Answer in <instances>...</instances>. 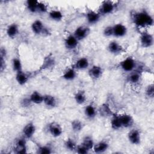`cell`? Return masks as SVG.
I'll use <instances>...</instances> for the list:
<instances>
[{
	"label": "cell",
	"instance_id": "cell-1",
	"mask_svg": "<svg viewBox=\"0 0 154 154\" xmlns=\"http://www.w3.org/2000/svg\"><path fill=\"white\" fill-rule=\"evenodd\" d=\"M132 20L134 25L138 28H144L153 25L152 16L145 10L134 12L132 14Z\"/></svg>",
	"mask_w": 154,
	"mask_h": 154
},
{
	"label": "cell",
	"instance_id": "cell-2",
	"mask_svg": "<svg viewBox=\"0 0 154 154\" xmlns=\"http://www.w3.org/2000/svg\"><path fill=\"white\" fill-rule=\"evenodd\" d=\"M119 67L125 72L130 73L136 70L137 67L135 60L132 57H128L119 63Z\"/></svg>",
	"mask_w": 154,
	"mask_h": 154
},
{
	"label": "cell",
	"instance_id": "cell-3",
	"mask_svg": "<svg viewBox=\"0 0 154 154\" xmlns=\"http://www.w3.org/2000/svg\"><path fill=\"white\" fill-rule=\"evenodd\" d=\"M116 8V4L111 1H102L99 7L98 12L101 16L112 14Z\"/></svg>",
	"mask_w": 154,
	"mask_h": 154
},
{
	"label": "cell",
	"instance_id": "cell-4",
	"mask_svg": "<svg viewBox=\"0 0 154 154\" xmlns=\"http://www.w3.org/2000/svg\"><path fill=\"white\" fill-rule=\"evenodd\" d=\"M31 29L35 35H48L49 34V29L45 26L43 22L38 19L34 20L31 23Z\"/></svg>",
	"mask_w": 154,
	"mask_h": 154
},
{
	"label": "cell",
	"instance_id": "cell-5",
	"mask_svg": "<svg viewBox=\"0 0 154 154\" xmlns=\"http://www.w3.org/2000/svg\"><path fill=\"white\" fill-rule=\"evenodd\" d=\"M154 42L153 36L147 31L143 32L140 36V43L144 48H149L153 46Z\"/></svg>",
	"mask_w": 154,
	"mask_h": 154
},
{
	"label": "cell",
	"instance_id": "cell-6",
	"mask_svg": "<svg viewBox=\"0 0 154 154\" xmlns=\"http://www.w3.org/2000/svg\"><path fill=\"white\" fill-rule=\"evenodd\" d=\"M26 138L24 137L19 138L15 142L13 148L14 152L17 154H24L27 153Z\"/></svg>",
	"mask_w": 154,
	"mask_h": 154
},
{
	"label": "cell",
	"instance_id": "cell-7",
	"mask_svg": "<svg viewBox=\"0 0 154 154\" xmlns=\"http://www.w3.org/2000/svg\"><path fill=\"white\" fill-rule=\"evenodd\" d=\"M108 52L113 55H119L122 54L125 49L123 46L116 40H112L109 42L107 46Z\"/></svg>",
	"mask_w": 154,
	"mask_h": 154
},
{
	"label": "cell",
	"instance_id": "cell-8",
	"mask_svg": "<svg viewBox=\"0 0 154 154\" xmlns=\"http://www.w3.org/2000/svg\"><path fill=\"white\" fill-rule=\"evenodd\" d=\"M48 131L53 137L57 138L63 134V128L61 126L56 122L50 123L48 126Z\"/></svg>",
	"mask_w": 154,
	"mask_h": 154
},
{
	"label": "cell",
	"instance_id": "cell-9",
	"mask_svg": "<svg viewBox=\"0 0 154 154\" xmlns=\"http://www.w3.org/2000/svg\"><path fill=\"white\" fill-rule=\"evenodd\" d=\"M101 16L98 11H96L92 10H88L85 13V19L90 25H94L98 23L100 20Z\"/></svg>",
	"mask_w": 154,
	"mask_h": 154
},
{
	"label": "cell",
	"instance_id": "cell-10",
	"mask_svg": "<svg viewBox=\"0 0 154 154\" xmlns=\"http://www.w3.org/2000/svg\"><path fill=\"white\" fill-rule=\"evenodd\" d=\"M128 139L130 143L134 145H139L141 143V137L140 131L137 129H131L128 134Z\"/></svg>",
	"mask_w": 154,
	"mask_h": 154
},
{
	"label": "cell",
	"instance_id": "cell-11",
	"mask_svg": "<svg viewBox=\"0 0 154 154\" xmlns=\"http://www.w3.org/2000/svg\"><path fill=\"white\" fill-rule=\"evenodd\" d=\"M89 34L90 28L88 26H79L75 29L73 34L79 41H81L87 38Z\"/></svg>",
	"mask_w": 154,
	"mask_h": 154
},
{
	"label": "cell",
	"instance_id": "cell-12",
	"mask_svg": "<svg viewBox=\"0 0 154 154\" xmlns=\"http://www.w3.org/2000/svg\"><path fill=\"white\" fill-rule=\"evenodd\" d=\"M103 70L101 66L99 65H93L88 68V74L89 76L94 80H97L100 78L103 75Z\"/></svg>",
	"mask_w": 154,
	"mask_h": 154
},
{
	"label": "cell",
	"instance_id": "cell-13",
	"mask_svg": "<svg viewBox=\"0 0 154 154\" xmlns=\"http://www.w3.org/2000/svg\"><path fill=\"white\" fill-rule=\"evenodd\" d=\"M36 128L34 123L32 122L27 123L22 129V134L23 137L26 139H30L32 138L35 134Z\"/></svg>",
	"mask_w": 154,
	"mask_h": 154
},
{
	"label": "cell",
	"instance_id": "cell-14",
	"mask_svg": "<svg viewBox=\"0 0 154 154\" xmlns=\"http://www.w3.org/2000/svg\"><path fill=\"white\" fill-rule=\"evenodd\" d=\"M113 36L120 38L125 36L128 32L127 27L123 23H116L112 25Z\"/></svg>",
	"mask_w": 154,
	"mask_h": 154
},
{
	"label": "cell",
	"instance_id": "cell-15",
	"mask_svg": "<svg viewBox=\"0 0 154 154\" xmlns=\"http://www.w3.org/2000/svg\"><path fill=\"white\" fill-rule=\"evenodd\" d=\"M97 113H99L101 117L105 118L111 117L114 114L110 105L107 102L103 103L100 105L97 109Z\"/></svg>",
	"mask_w": 154,
	"mask_h": 154
},
{
	"label": "cell",
	"instance_id": "cell-16",
	"mask_svg": "<svg viewBox=\"0 0 154 154\" xmlns=\"http://www.w3.org/2000/svg\"><path fill=\"white\" fill-rule=\"evenodd\" d=\"M79 40L74 36L73 34L69 35L64 40V45L66 49L69 50L75 49L79 43Z\"/></svg>",
	"mask_w": 154,
	"mask_h": 154
},
{
	"label": "cell",
	"instance_id": "cell-17",
	"mask_svg": "<svg viewBox=\"0 0 154 154\" xmlns=\"http://www.w3.org/2000/svg\"><path fill=\"white\" fill-rule=\"evenodd\" d=\"M90 67V62L87 58L81 57L78 59L74 63L73 67L78 70H84L88 69Z\"/></svg>",
	"mask_w": 154,
	"mask_h": 154
},
{
	"label": "cell",
	"instance_id": "cell-18",
	"mask_svg": "<svg viewBox=\"0 0 154 154\" xmlns=\"http://www.w3.org/2000/svg\"><path fill=\"white\" fill-rule=\"evenodd\" d=\"M120 120L122 128H130L134 124V120L132 116L128 114H123L119 115Z\"/></svg>",
	"mask_w": 154,
	"mask_h": 154
},
{
	"label": "cell",
	"instance_id": "cell-19",
	"mask_svg": "<svg viewBox=\"0 0 154 154\" xmlns=\"http://www.w3.org/2000/svg\"><path fill=\"white\" fill-rule=\"evenodd\" d=\"M43 103L48 108H54L57 105V100L53 95L46 94H44Z\"/></svg>",
	"mask_w": 154,
	"mask_h": 154
},
{
	"label": "cell",
	"instance_id": "cell-20",
	"mask_svg": "<svg viewBox=\"0 0 154 154\" xmlns=\"http://www.w3.org/2000/svg\"><path fill=\"white\" fill-rule=\"evenodd\" d=\"M109 148V143L106 141H100L94 143L93 150L96 153H102L106 152Z\"/></svg>",
	"mask_w": 154,
	"mask_h": 154
},
{
	"label": "cell",
	"instance_id": "cell-21",
	"mask_svg": "<svg viewBox=\"0 0 154 154\" xmlns=\"http://www.w3.org/2000/svg\"><path fill=\"white\" fill-rule=\"evenodd\" d=\"M19 32V26L16 23L10 24L6 28V34L9 38H14L16 37Z\"/></svg>",
	"mask_w": 154,
	"mask_h": 154
},
{
	"label": "cell",
	"instance_id": "cell-22",
	"mask_svg": "<svg viewBox=\"0 0 154 154\" xmlns=\"http://www.w3.org/2000/svg\"><path fill=\"white\" fill-rule=\"evenodd\" d=\"M43 97L44 94H42L38 91H33L29 96V98L31 103L35 105H40L43 103Z\"/></svg>",
	"mask_w": 154,
	"mask_h": 154
},
{
	"label": "cell",
	"instance_id": "cell-23",
	"mask_svg": "<svg viewBox=\"0 0 154 154\" xmlns=\"http://www.w3.org/2000/svg\"><path fill=\"white\" fill-rule=\"evenodd\" d=\"M141 72L139 70H135L132 72L129 73L127 76V81L130 84H138L141 79Z\"/></svg>",
	"mask_w": 154,
	"mask_h": 154
},
{
	"label": "cell",
	"instance_id": "cell-24",
	"mask_svg": "<svg viewBox=\"0 0 154 154\" xmlns=\"http://www.w3.org/2000/svg\"><path fill=\"white\" fill-rule=\"evenodd\" d=\"M84 114L88 119H93L97 114V110L93 104H88L84 108Z\"/></svg>",
	"mask_w": 154,
	"mask_h": 154
},
{
	"label": "cell",
	"instance_id": "cell-25",
	"mask_svg": "<svg viewBox=\"0 0 154 154\" xmlns=\"http://www.w3.org/2000/svg\"><path fill=\"white\" fill-rule=\"evenodd\" d=\"M29 78V75L23 70L16 73L15 79L17 84L20 85H23L26 84L28 82Z\"/></svg>",
	"mask_w": 154,
	"mask_h": 154
},
{
	"label": "cell",
	"instance_id": "cell-26",
	"mask_svg": "<svg viewBox=\"0 0 154 154\" xmlns=\"http://www.w3.org/2000/svg\"><path fill=\"white\" fill-rule=\"evenodd\" d=\"M76 77V70L73 67L66 69L62 75V78L66 81H73Z\"/></svg>",
	"mask_w": 154,
	"mask_h": 154
},
{
	"label": "cell",
	"instance_id": "cell-27",
	"mask_svg": "<svg viewBox=\"0 0 154 154\" xmlns=\"http://www.w3.org/2000/svg\"><path fill=\"white\" fill-rule=\"evenodd\" d=\"M110 125H111V128L115 131H117L122 128L119 115L115 113L113 114V115L111 117Z\"/></svg>",
	"mask_w": 154,
	"mask_h": 154
},
{
	"label": "cell",
	"instance_id": "cell-28",
	"mask_svg": "<svg viewBox=\"0 0 154 154\" xmlns=\"http://www.w3.org/2000/svg\"><path fill=\"white\" fill-rule=\"evenodd\" d=\"M55 60L52 56L51 55H48L45 58L42 66H40V70H45L48 69H50L54 66L55 64Z\"/></svg>",
	"mask_w": 154,
	"mask_h": 154
},
{
	"label": "cell",
	"instance_id": "cell-29",
	"mask_svg": "<svg viewBox=\"0 0 154 154\" xmlns=\"http://www.w3.org/2000/svg\"><path fill=\"white\" fill-rule=\"evenodd\" d=\"M74 100L78 105H83L87 101V96L85 92L82 90H79L76 92L74 94Z\"/></svg>",
	"mask_w": 154,
	"mask_h": 154
},
{
	"label": "cell",
	"instance_id": "cell-30",
	"mask_svg": "<svg viewBox=\"0 0 154 154\" xmlns=\"http://www.w3.org/2000/svg\"><path fill=\"white\" fill-rule=\"evenodd\" d=\"M48 16L52 20L59 22L63 19V14L59 10H52L48 13Z\"/></svg>",
	"mask_w": 154,
	"mask_h": 154
},
{
	"label": "cell",
	"instance_id": "cell-31",
	"mask_svg": "<svg viewBox=\"0 0 154 154\" xmlns=\"http://www.w3.org/2000/svg\"><path fill=\"white\" fill-rule=\"evenodd\" d=\"M7 56V51L5 48L1 47L0 50V71L1 73L4 72V70L6 68V60L5 58Z\"/></svg>",
	"mask_w": 154,
	"mask_h": 154
},
{
	"label": "cell",
	"instance_id": "cell-32",
	"mask_svg": "<svg viewBox=\"0 0 154 154\" xmlns=\"http://www.w3.org/2000/svg\"><path fill=\"white\" fill-rule=\"evenodd\" d=\"M38 1L34 0H28L25 2L26 7L28 11L31 13H37V5Z\"/></svg>",
	"mask_w": 154,
	"mask_h": 154
},
{
	"label": "cell",
	"instance_id": "cell-33",
	"mask_svg": "<svg viewBox=\"0 0 154 154\" xmlns=\"http://www.w3.org/2000/svg\"><path fill=\"white\" fill-rule=\"evenodd\" d=\"M12 69L15 73L23 70L22 63L19 57H14L11 61Z\"/></svg>",
	"mask_w": 154,
	"mask_h": 154
},
{
	"label": "cell",
	"instance_id": "cell-34",
	"mask_svg": "<svg viewBox=\"0 0 154 154\" xmlns=\"http://www.w3.org/2000/svg\"><path fill=\"white\" fill-rule=\"evenodd\" d=\"M71 128L72 131L75 132H81L84 127L83 123L78 119H75L72 121L71 122Z\"/></svg>",
	"mask_w": 154,
	"mask_h": 154
},
{
	"label": "cell",
	"instance_id": "cell-35",
	"mask_svg": "<svg viewBox=\"0 0 154 154\" xmlns=\"http://www.w3.org/2000/svg\"><path fill=\"white\" fill-rule=\"evenodd\" d=\"M81 144H83L85 147H87L89 150H90L93 149L94 145V142L91 136L87 135L83 138Z\"/></svg>",
	"mask_w": 154,
	"mask_h": 154
},
{
	"label": "cell",
	"instance_id": "cell-36",
	"mask_svg": "<svg viewBox=\"0 0 154 154\" xmlns=\"http://www.w3.org/2000/svg\"><path fill=\"white\" fill-rule=\"evenodd\" d=\"M64 146L66 149L69 151H75L77 144L73 138H68L64 141Z\"/></svg>",
	"mask_w": 154,
	"mask_h": 154
},
{
	"label": "cell",
	"instance_id": "cell-37",
	"mask_svg": "<svg viewBox=\"0 0 154 154\" xmlns=\"http://www.w3.org/2000/svg\"><path fill=\"white\" fill-rule=\"evenodd\" d=\"M36 150V152L40 154H50L52 153V148L49 145L38 146Z\"/></svg>",
	"mask_w": 154,
	"mask_h": 154
},
{
	"label": "cell",
	"instance_id": "cell-38",
	"mask_svg": "<svg viewBox=\"0 0 154 154\" xmlns=\"http://www.w3.org/2000/svg\"><path fill=\"white\" fill-rule=\"evenodd\" d=\"M145 94L150 99H153L154 96V85L153 84H149L147 86L145 90Z\"/></svg>",
	"mask_w": 154,
	"mask_h": 154
},
{
	"label": "cell",
	"instance_id": "cell-39",
	"mask_svg": "<svg viewBox=\"0 0 154 154\" xmlns=\"http://www.w3.org/2000/svg\"><path fill=\"white\" fill-rule=\"evenodd\" d=\"M48 5L43 2L38 1L37 5V13H45L48 11Z\"/></svg>",
	"mask_w": 154,
	"mask_h": 154
},
{
	"label": "cell",
	"instance_id": "cell-40",
	"mask_svg": "<svg viewBox=\"0 0 154 154\" xmlns=\"http://www.w3.org/2000/svg\"><path fill=\"white\" fill-rule=\"evenodd\" d=\"M75 151L79 154H87L89 152L90 150L87 147H85L83 144H80L79 145H77Z\"/></svg>",
	"mask_w": 154,
	"mask_h": 154
},
{
	"label": "cell",
	"instance_id": "cell-41",
	"mask_svg": "<svg viewBox=\"0 0 154 154\" xmlns=\"http://www.w3.org/2000/svg\"><path fill=\"white\" fill-rule=\"evenodd\" d=\"M103 34L105 37H106L113 36L112 25L106 26L103 30Z\"/></svg>",
	"mask_w": 154,
	"mask_h": 154
},
{
	"label": "cell",
	"instance_id": "cell-42",
	"mask_svg": "<svg viewBox=\"0 0 154 154\" xmlns=\"http://www.w3.org/2000/svg\"><path fill=\"white\" fill-rule=\"evenodd\" d=\"M20 104L21 105L23 106V107H28L29 106V105H30L31 104H32L29 98L28 97H25V98H23L21 102H20Z\"/></svg>",
	"mask_w": 154,
	"mask_h": 154
}]
</instances>
